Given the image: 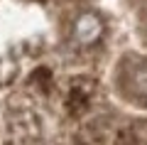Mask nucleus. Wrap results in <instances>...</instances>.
Returning a JSON list of instances; mask_svg holds the SVG:
<instances>
[{
	"mask_svg": "<svg viewBox=\"0 0 147 145\" xmlns=\"http://www.w3.org/2000/svg\"><path fill=\"white\" fill-rule=\"evenodd\" d=\"M115 86L127 103L147 108V57H123L115 67Z\"/></svg>",
	"mask_w": 147,
	"mask_h": 145,
	"instance_id": "f257e3e1",
	"label": "nucleus"
},
{
	"mask_svg": "<svg viewBox=\"0 0 147 145\" xmlns=\"http://www.w3.org/2000/svg\"><path fill=\"white\" fill-rule=\"evenodd\" d=\"M69 35H71V39L76 42V44H81V47H91V44H96V42H100V37L105 35L103 15L96 12V10H91V7L81 10L79 15L74 17Z\"/></svg>",
	"mask_w": 147,
	"mask_h": 145,
	"instance_id": "f03ea898",
	"label": "nucleus"
},
{
	"mask_svg": "<svg viewBox=\"0 0 147 145\" xmlns=\"http://www.w3.org/2000/svg\"><path fill=\"white\" fill-rule=\"evenodd\" d=\"M93 96H96V81L88 76H76L69 84L66 101H64L69 116H74V118L84 116L91 108V103H93Z\"/></svg>",
	"mask_w": 147,
	"mask_h": 145,
	"instance_id": "7ed1b4c3",
	"label": "nucleus"
}]
</instances>
